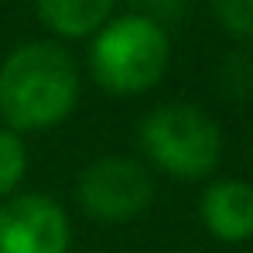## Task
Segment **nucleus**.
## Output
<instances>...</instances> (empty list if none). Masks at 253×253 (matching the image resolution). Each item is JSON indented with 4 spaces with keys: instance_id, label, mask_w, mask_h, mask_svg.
<instances>
[{
    "instance_id": "1",
    "label": "nucleus",
    "mask_w": 253,
    "mask_h": 253,
    "mask_svg": "<svg viewBox=\"0 0 253 253\" xmlns=\"http://www.w3.org/2000/svg\"><path fill=\"white\" fill-rule=\"evenodd\" d=\"M83 69L55 38H35L10 48L0 62V124L17 133L62 126L79 106Z\"/></svg>"
},
{
    "instance_id": "2",
    "label": "nucleus",
    "mask_w": 253,
    "mask_h": 253,
    "mask_svg": "<svg viewBox=\"0 0 253 253\" xmlns=\"http://www.w3.org/2000/svg\"><path fill=\"white\" fill-rule=\"evenodd\" d=\"M85 69L92 85H99L106 96H120V99L147 96L151 89L165 83L171 69L168 28L133 10L113 14L89 38Z\"/></svg>"
},
{
    "instance_id": "3",
    "label": "nucleus",
    "mask_w": 253,
    "mask_h": 253,
    "mask_svg": "<svg viewBox=\"0 0 253 253\" xmlns=\"http://www.w3.org/2000/svg\"><path fill=\"white\" fill-rule=\"evenodd\" d=\"M137 147L140 161L171 181H209L222 165L226 140L209 110L168 99L151 106L137 124Z\"/></svg>"
},
{
    "instance_id": "4",
    "label": "nucleus",
    "mask_w": 253,
    "mask_h": 253,
    "mask_svg": "<svg viewBox=\"0 0 253 253\" xmlns=\"http://www.w3.org/2000/svg\"><path fill=\"white\" fill-rule=\"evenodd\" d=\"M154 202V171L133 154H99L76 178V206L96 226H126Z\"/></svg>"
},
{
    "instance_id": "5",
    "label": "nucleus",
    "mask_w": 253,
    "mask_h": 253,
    "mask_svg": "<svg viewBox=\"0 0 253 253\" xmlns=\"http://www.w3.org/2000/svg\"><path fill=\"white\" fill-rule=\"evenodd\" d=\"M0 253H72V219L48 192H17L0 202Z\"/></svg>"
},
{
    "instance_id": "6",
    "label": "nucleus",
    "mask_w": 253,
    "mask_h": 253,
    "mask_svg": "<svg viewBox=\"0 0 253 253\" xmlns=\"http://www.w3.org/2000/svg\"><path fill=\"white\" fill-rule=\"evenodd\" d=\"M199 222L215 243L253 240V185L243 178H209L199 192Z\"/></svg>"
},
{
    "instance_id": "7",
    "label": "nucleus",
    "mask_w": 253,
    "mask_h": 253,
    "mask_svg": "<svg viewBox=\"0 0 253 253\" xmlns=\"http://www.w3.org/2000/svg\"><path fill=\"white\" fill-rule=\"evenodd\" d=\"M42 28L55 42H89L113 14L120 0H31Z\"/></svg>"
},
{
    "instance_id": "8",
    "label": "nucleus",
    "mask_w": 253,
    "mask_h": 253,
    "mask_svg": "<svg viewBox=\"0 0 253 253\" xmlns=\"http://www.w3.org/2000/svg\"><path fill=\"white\" fill-rule=\"evenodd\" d=\"M28 165H31V154H28L24 133L0 124V202L21 192L28 178Z\"/></svg>"
},
{
    "instance_id": "9",
    "label": "nucleus",
    "mask_w": 253,
    "mask_h": 253,
    "mask_svg": "<svg viewBox=\"0 0 253 253\" xmlns=\"http://www.w3.org/2000/svg\"><path fill=\"white\" fill-rule=\"evenodd\" d=\"M209 10L233 42L253 44V0H209Z\"/></svg>"
},
{
    "instance_id": "10",
    "label": "nucleus",
    "mask_w": 253,
    "mask_h": 253,
    "mask_svg": "<svg viewBox=\"0 0 253 253\" xmlns=\"http://www.w3.org/2000/svg\"><path fill=\"white\" fill-rule=\"evenodd\" d=\"M126 3H130L133 14L151 17V21L165 24V28H168L171 21H178L185 14V7H188V0H126Z\"/></svg>"
}]
</instances>
